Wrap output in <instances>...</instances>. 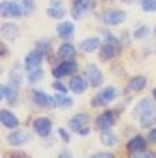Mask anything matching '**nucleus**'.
<instances>
[{
	"label": "nucleus",
	"mask_w": 156,
	"mask_h": 158,
	"mask_svg": "<svg viewBox=\"0 0 156 158\" xmlns=\"http://www.w3.org/2000/svg\"><path fill=\"white\" fill-rule=\"evenodd\" d=\"M118 51H120V43L117 41V38H114V37H108V38L106 40V43L101 45L100 59L101 61H108V59L114 58Z\"/></svg>",
	"instance_id": "nucleus-1"
},
{
	"label": "nucleus",
	"mask_w": 156,
	"mask_h": 158,
	"mask_svg": "<svg viewBox=\"0 0 156 158\" xmlns=\"http://www.w3.org/2000/svg\"><path fill=\"white\" fill-rule=\"evenodd\" d=\"M117 98V89L114 86H107L106 89H103L91 102V106L94 107H100V106H106L110 102H113L114 99Z\"/></svg>",
	"instance_id": "nucleus-2"
},
{
	"label": "nucleus",
	"mask_w": 156,
	"mask_h": 158,
	"mask_svg": "<svg viewBox=\"0 0 156 158\" xmlns=\"http://www.w3.org/2000/svg\"><path fill=\"white\" fill-rule=\"evenodd\" d=\"M127 19V14L122 10H107L104 11L103 16H101V20L106 26H120L121 23H124Z\"/></svg>",
	"instance_id": "nucleus-3"
},
{
	"label": "nucleus",
	"mask_w": 156,
	"mask_h": 158,
	"mask_svg": "<svg viewBox=\"0 0 156 158\" xmlns=\"http://www.w3.org/2000/svg\"><path fill=\"white\" fill-rule=\"evenodd\" d=\"M0 10H2V16L4 17H20L24 14L23 7L10 0H3L0 3Z\"/></svg>",
	"instance_id": "nucleus-4"
},
{
	"label": "nucleus",
	"mask_w": 156,
	"mask_h": 158,
	"mask_svg": "<svg viewBox=\"0 0 156 158\" xmlns=\"http://www.w3.org/2000/svg\"><path fill=\"white\" fill-rule=\"evenodd\" d=\"M76 69H78V65H76L75 61H65V62L59 64L56 68H54L52 75H54V78L61 79V78H63V76H66V75L73 73Z\"/></svg>",
	"instance_id": "nucleus-5"
},
{
	"label": "nucleus",
	"mask_w": 156,
	"mask_h": 158,
	"mask_svg": "<svg viewBox=\"0 0 156 158\" xmlns=\"http://www.w3.org/2000/svg\"><path fill=\"white\" fill-rule=\"evenodd\" d=\"M33 126H34L35 133L39 137H48L49 133H51V128H52L51 120L48 117H37L34 120Z\"/></svg>",
	"instance_id": "nucleus-6"
},
{
	"label": "nucleus",
	"mask_w": 156,
	"mask_h": 158,
	"mask_svg": "<svg viewBox=\"0 0 156 158\" xmlns=\"http://www.w3.org/2000/svg\"><path fill=\"white\" fill-rule=\"evenodd\" d=\"M33 100L37 105L42 106V107H46V109H51V107H55L56 106L55 98H52V96L44 93L42 90H37V89L33 92Z\"/></svg>",
	"instance_id": "nucleus-7"
},
{
	"label": "nucleus",
	"mask_w": 156,
	"mask_h": 158,
	"mask_svg": "<svg viewBox=\"0 0 156 158\" xmlns=\"http://www.w3.org/2000/svg\"><path fill=\"white\" fill-rule=\"evenodd\" d=\"M87 124H89V114H86V113L75 114L70 120H69V127H70L75 133H80L83 128L89 127Z\"/></svg>",
	"instance_id": "nucleus-8"
},
{
	"label": "nucleus",
	"mask_w": 156,
	"mask_h": 158,
	"mask_svg": "<svg viewBox=\"0 0 156 158\" xmlns=\"http://www.w3.org/2000/svg\"><path fill=\"white\" fill-rule=\"evenodd\" d=\"M86 78L87 81L90 82L91 86H100L101 83L104 82V76H103V72L100 69L94 65H89L87 69H86Z\"/></svg>",
	"instance_id": "nucleus-9"
},
{
	"label": "nucleus",
	"mask_w": 156,
	"mask_h": 158,
	"mask_svg": "<svg viewBox=\"0 0 156 158\" xmlns=\"http://www.w3.org/2000/svg\"><path fill=\"white\" fill-rule=\"evenodd\" d=\"M93 7H94V3H93L91 0H82L80 3L73 4V7H72V16L75 17V19H82V17L86 16Z\"/></svg>",
	"instance_id": "nucleus-10"
},
{
	"label": "nucleus",
	"mask_w": 156,
	"mask_h": 158,
	"mask_svg": "<svg viewBox=\"0 0 156 158\" xmlns=\"http://www.w3.org/2000/svg\"><path fill=\"white\" fill-rule=\"evenodd\" d=\"M42 55H44V54L41 52L39 49L31 51V52L26 56V59H24V66H26L28 71L35 69L37 66H39V65H41V62H42Z\"/></svg>",
	"instance_id": "nucleus-11"
},
{
	"label": "nucleus",
	"mask_w": 156,
	"mask_h": 158,
	"mask_svg": "<svg viewBox=\"0 0 156 158\" xmlns=\"http://www.w3.org/2000/svg\"><path fill=\"white\" fill-rule=\"evenodd\" d=\"M31 140V135L27 131H23V130H17V131L10 133L7 135V141L11 145H23L26 143H28Z\"/></svg>",
	"instance_id": "nucleus-12"
},
{
	"label": "nucleus",
	"mask_w": 156,
	"mask_h": 158,
	"mask_svg": "<svg viewBox=\"0 0 156 158\" xmlns=\"http://www.w3.org/2000/svg\"><path fill=\"white\" fill-rule=\"evenodd\" d=\"M69 88H70V90L73 93L80 95V93H83L86 90V88H87V82H86V79L83 78V76L75 75V76H72L70 81H69Z\"/></svg>",
	"instance_id": "nucleus-13"
},
{
	"label": "nucleus",
	"mask_w": 156,
	"mask_h": 158,
	"mask_svg": "<svg viewBox=\"0 0 156 158\" xmlns=\"http://www.w3.org/2000/svg\"><path fill=\"white\" fill-rule=\"evenodd\" d=\"M153 110H155V106H153V103L150 102L149 99H142V100L135 106L134 113H135V117L137 118H141V117H143V116H146L148 113L153 112Z\"/></svg>",
	"instance_id": "nucleus-14"
},
{
	"label": "nucleus",
	"mask_w": 156,
	"mask_h": 158,
	"mask_svg": "<svg viewBox=\"0 0 156 158\" xmlns=\"http://www.w3.org/2000/svg\"><path fill=\"white\" fill-rule=\"evenodd\" d=\"M114 122H115V117H114L113 112H104L103 114H100L97 117L96 124H97V127L101 131H104V130H110V127L114 124Z\"/></svg>",
	"instance_id": "nucleus-15"
},
{
	"label": "nucleus",
	"mask_w": 156,
	"mask_h": 158,
	"mask_svg": "<svg viewBox=\"0 0 156 158\" xmlns=\"http://www.w3.org/2000/svg\"><path fill=\"white\" fill-rule=\"evenodd\" d=\"M0 122L7 128H16L18 126V118L10 110H2L0 112Z\"/></svg>",
	"instance_id": "nucleus-16"
},
{
	"label": "nucleus",
	"mask_w": 156,
	"mask_h": 158,
	"mask_svg": "<svg viewBox=\"0 0 156 158\" xmlns=\"http://www.w3.org/2000/svg\"><path fill=\"white\" fill-rule=\"evenodd\" d=\"M127 148L131 152H142V151H145V148H146V141H145L143 137L137 135V137H134L132 140H130V143L127 144Z\"/></svg>",
	"instance_id": "nucleus-17"
},
{
	"label": "nucleus",
	"mask_w": 156,
	"mask_h": 158,
	"mask_svg": "<svg viewBox=\"0 0 156 158\" xmlns=\"http://www.w3.org/2000/svg\"><path fill=\"white\" fill-rule=\"evenodd\" d=\"M56 31H58V35L61 37V38L68 40L75 33V26H73V23H70V21H63V23H61L56 27Z\"/></svg>",
	"instance_id": "nucleus-18"
},
{
	"label": "nucleus",
	"mask_w": 156,
	"mask_h": 158,
	"mask_svg": "<svg viewBox=\"0 0 156 158\" xmlns=\"http://www.w3.org/2000/svg\"><path fill=\"white\" fill-rule=\"evenodd\" d=\"M2 98L6 99V102L10 106H14L17 102V89L13 86H2Z\"/></svg>",
	"instance_id": "nucleus-19"
},
{
	"label": "nucleus",
	"mask_w": 156,
	"mask_h": 158,
	"mask_svg": "<svg viewBox=\"0 0 156 158\" xmlns=\"http://www.w3.org/2000/svg\"><path fill=\"white\" fill-rule=\"evenodd\" d=\"M100 47V38L97 37H91V38H86L80 43V49L83 52H93Z\"/></svg>",
	"instance_id": "nucleus-20"
},
{
	"label": "nucleus",
	"mask_w": 156,
	"mask_h": 158,
	"mask_svg": "<svg viewBox=\"0 0 156 158\" xmlns=\"http://www.w3.org/2000/svg\"><path fill=\"white\" fill-rule=\"evenodd\" d=\"M100 141L103 143L104 145H107V147H113V145H115L118 143V138L113 131L104 130V131H101V134H100Z\"/></svg>",
	"instance_id": "nucleus-21"
},
{
	"label": "nucleus",
	"mask_w": 156,
	"mask_h": 158,
	"mask_svg": "<svg viewBox=\"0 0 156 158\" xmlns=\"http://www.w3.org/2000/svg\"><path fill=\"white\" fill-rule=\"evenodd\" d=\"M75 52H76L75 47L69 43H65L59 47L58 56L59 58H63V59H69V58H72V56H75Z\"/></svg>",
	"instance_id": "nucleus-22"
},
{
	"label": "nucleus",
	"mask_w": 156,
	"mask_h": 158,
	"mask_svg": "<svg viewBox=\"0 0 156 158\" xmlns=\"http://www.w3.org/2000/svg\"><path fill=\"white\" fill-rule=\"evenodd\" d=\"M146 86V79L143 76H135L128 82V89L132 92H139Z\"/></svg>",
	"instance_id": "nucleus-23"
},
{
	"label": "nucleus",
	"mask_w": 156,
	"mask_h": 158,
	"mask_svg": "<svg viewBox=\"0 0 156 158\" xmlns=\"http://www.w3.org/2000/svg\"><path fill=\"white\" fill-rule=\"evenodd\" d=\"M2 34H3V37H6L7 40L13 41V40L18 35V28H17L14 24L7 23V24H4V26L2 27Z\"/></svg>",
	"instance_id": "nucleus-24"
},
{
	"label": "nucleus",
	"mask_w": 156,
	"mask_h": 158,
	"mask_svg": "<svg viewBox=\"0 0 156 158\" xmlns=\"http://www.w3.org/2000/svg\"><path fill=\"white\" fill-rule=\"evenodd\" d=\"M20 83H21V73H20V69L18 66L17 68H13L11 69V72H10V86H13V88H18Z\"/></svg>",
	"instance_id": "nucleus-25"
},
{
	"label": "nucleus",
	"mask_w": 156,
	"mask_h": 158,
	"mask_svg": "<svg viewBox=\"0 0 156 158\" xmlns=\"http://www.w3.org/2000/svg\"><path fill=\"white\" fill-rule=\"evenodd\" d=\"M55 100H56V106L61 109H68L72 105H73V100H72L70 98H68V96H62V95H56L55 96Z\"/></svg>",
	"instance_id": "nucleus-26"
},
{
	"label": "nucleus",
	"mask_w": 156,
	"mask_h": 158,
	"mask_svg": "<svg viewBox=\"0 0 156 158\" xmlns=\"http://www.w3.org/2000/svg\"><path fill=\"white\" fill-rule=\"evenodd\" d=\"M139 122H141V124H142L143 127H149L150 124H153V123L156 122V110H153V112L148 113L146 116L141 117Z\"/></svg>",
	"instance_id": "nucleus-27"
},
{
	"label": "nucleus",
	"mask_w": 156,
	"mask_h": 158,
	"mask_svg": "<svg viewBox=\"0 0 156 158\" xmlns=\"http://www.w3.org/2000/svg\"><path fill=\"white\" fill-rule=\"evenodd\" d=\"M42 76H44L42 69L35 68V69H33V71H30L28 82H30V83H37L38 81H41V79H42Z\"/></svg>",
	"instance_id": "nucleus-28"
},
{
	"label": "nucleus",
	"mask_w": 156,
	"mask_h": 158,
	"mask_svg": "<svg viewBox=\"0 0 156 158\" xmlns=\"http://www.w3.org/2000/svg\"><path fill=\"white\" fill-rule=\"evenodd\" d=\"M46 14L49 17H52V19H62V17L65 16V11L61 7H49L46 10Z\"/></svg>",
	"instance_id": "nucleus-29"
},
{
	"label": "nucleus",
	"mask_w": 156,
	"mask_h": 158,
	"mask_svg": "<svg viewBox=\"0 0 156 158\" xmlns=\"http://www.w3.org/2000/svg\"><path fill=\"white\" fill-rule=\"evenodd\" d=\"M148 34H149V28H148L146 26H141V27H138V28L134 31V38L143 40L145 37H148Z\"/></svg>",
	"instance_id": "nucleus-30"
},
{
	"label": "nucleus",
	"mask_w": 156,
	"mask_h": 158,
	"mask_svg": "<svg viewBox=\"0 0 156 158\" xmlns=\"http://www.w3.org/2000/svg\"><path fill=\"white\" fill-rule=\"evenodd\" d=\"M142 10L146 13L156 11V0H142Z\"/></svg>",
	"instance_id": "nucleus-31"
},
{
	"label": "nucleus",
	"mask_w": 156,
	"mask_h": 158,
	"mask_svg": "<svg viewBox=\"0 0 156 158\" xmlns=\"http://www.w3.org/2000/svg\"><path fill=\"white\" fill-rule=\"evenodd\" d=\"M35 9V3L34 0H24L23 2V11L24 14H31Z\"/></svg>",
	"instance_id": "nucleus-32"
},
{
	"label": "nucleus",
	"mask_w": 156,
	"mask_h": 158,
	"mask_svg": "<svg viewBox=\"0 0 156 158\" xmlns=\"http://www.w3.org/2000/svg\"><path fill=\"white\" fill-rule=\"evenodd\" d=\"M38 49L42 54H48L49 51H51V43H49L48 40H42V41H39L38 43Z\"/></svg>",
	"instance_id": "nucleus-33"
},
{
	"label": "nucleus",
	"mask_w": 156,
	"mask_h": 158,
	"mask_svg": "<svg viewBox=\"0 0 156 158\" xmlns=\"http://www.w3.org/2000/svg\"><path fill=\"white\" fill-rule=\"evenodd\" d=\"M54 89H56L59 93H62V95H66L68 93V89H66V86L63 85L62 82H59V81H56V82H54Z\"/></svg>",
	"instance_id": "nucleus-34"
},
{
	"label": "nucleus",
	"mask_w": 156,
	"mask_h": 158,
	"mask_svg": "<svg viewBox=\"0 0 156 158\" xmlns=\"http://www.w3.org/2000/svg\"><path fill=\"white\" fill-rule=\"evenodd\" d=\"M131 158H155V155H153V152L142 151V152H135Z\"/></svg>",
	"instance_id": "nucleus-35"
},
{
	"label": "nucleus",
	"mask_w": 156,
	"mask_h": 158,
	"mask_svg": "<svg viewBox=\"0 0 156 158\" xmlns=\"http://www.w3.org/2000/svg\"><path fill=\"white\" fill-rule=\"evenodd\" d=\"M58 133H59V137H61L62 138V140H63V141H65V143H69V141H70V137H69V133L68 131H66V130H65V128H59V130H58Z\"/></svg>",
	"instance_id": "nucleus-36"
},
{
	"label": "nucleus",
	"mask_w": 156,
	"mask_h": 158,
	"mask_svg": "<svg viewBox=\"0 0 156 158\" xmlns=\"http://www.w3.org/2000/svg\"><path fill=\"white\" fill-rule=\"evenodd\" d=\"M10 157L11 158H30L28 155H27L26 152H23V151H13L11 154H10Z\"/></svg>",
	"instance_id": "nucleus-37"
},
{
	"label": "nucleus",
	"mask_w": 156,
	"mask_h": 158,
	"mask_svg": "<svg viewBox=\"0 0 156 158\" xmlns=\"http://www.w3.org/2000/svg\"><path fill=\"white\" fill-rule=\"evenodd\" d=\"M90 158H114V155L111 152H98V154H94Z\"/></svg>",
	"instance_id": "nucleus-38"
},
{
	"label": "nucleus",
	"mask_w": 156,
	"mask_h": 158,
	"mask_svg": "<svg viewBox=\"0 0 156 158\" xmlns=\"http://www.w3.org/2000/svg\"><path fill=\"white\" fill-rule=\"evenodd\" d=\"M149 140L153 143H156V128H153V130H150L149 133Z\"/></svg>",
	"instance_id": "nucleus-39"
},
{
	"label": "nucleus",
	"mask_w": 156,
	"mask_h": 158,
	"mask_svg": "<svg viewBox=\"0 0 156 158\" xmlns=\"http://www.w3.org/2000/svg\"><path fill=\"white\" fill-rule=\"evenodd\" d=\"M58 158H72V155H70V152H68V151H62L61 154L58 155Z\"/></svg>",
	"instance_id": "nucleus-40"
},
{
	"label": "nucleus",
	"mask_w": 156,
	"mask_h": 158,
	"mask_svg": "<svg viewBox=\"0 0 156 158\" xmlns=\"http://www.w3.org/2000/svg\"><path fill=\"white\" fill-rule=\"evenodd\" d=\"M62 2L63 0H51V4H52V7H59L62 4Z\"/></svg>",
	"instance_id": "nucleus-41"
},
{
	"label": "nucleus",
	"mask_w": 156,
	"mask_h": 158,
	"mask_svg": "<svg viewBox=\"0 0 156 158\" xmlns=\"http://www.w3.org/2000/svg\"><path fill=\"white\" fill-rule=\"evenodd\" d=\"M72 2H73V4H76V3H80L82 0H72Z\"/></svg>",
	"instance_id": "nucleus-42"
},
{
	"label": "nucleus",
	"mask_w": 156,
	"mask_h": 158,
	"mask_svg": "<svg viewBox=\"0 0 156 158\" xmlns=\"http://www.w3.org/2000/svg\"><path fill=\"white\" fill-rule=\"evenodd\" d=\"M153 96H155V98H156V89H155V90H153Z\"/></svg>",
	"instance_id": "nucleus-43"
},
{
	"label": "nucleus",
	"mask_w": 156,
	"mask_h": 158,
	"mask_svg": "<svg viewBox=\"0 0 156 158\" xmlns=\"http://www.w3.org/2000/svg\"><path fill=\"white\" fill-rule=\"evenodd\" d=\"M155 35H156V28H155Z\"/></svg>",
	"instance_id": "nucleus-44"
}]
</instances>
